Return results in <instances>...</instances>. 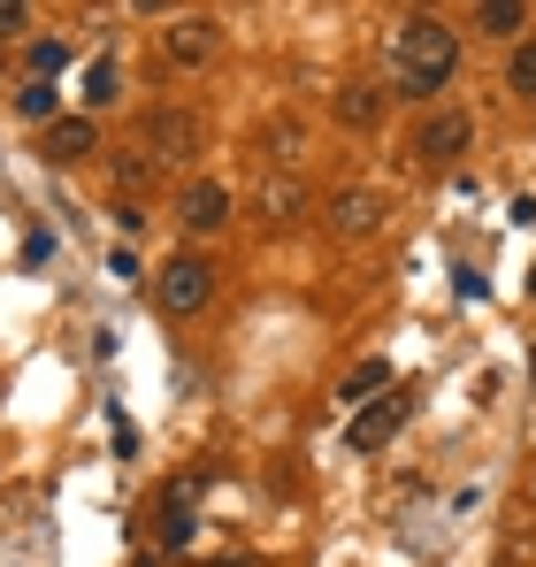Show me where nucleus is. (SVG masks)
<instances>
[{"instance_id":"obj_21","label":"nucleus","mask_w":536,"mask_h":567,"mask_svg":"<svg viewBox=\"0 0 536 567\" xmlns=\"http://www.w3.org/2000/svg\"><path fill=\"white\" fill-rule=\"evenodd\" d=\"M131 567H162V553H138V560H131Z\"/></svg>"},{"instance_id":"obj_24","label":"nucleus","mask_w":536,"mask_h":567,"mask_svg":"<svg viewBox=\"0 0 536 567\" xmlns=\"http://www.w3.org/2000/svg\"><path fill=\"white\" fill-rule=\"evenodd\" d=\"M529 291H536V269H529Z\"/></svg>"},{"instance_id":"obj_23","label":"nucleus","mask_w":536,"mask_h":567,"mask_svg":"<svg viewBox=\"0 0 536 567\" xmlns=\"http://www.w3.org/2000/svg\"><path fill=\"white\" fill-rule=\"evenodd\" d=\"M529 377H536V346H529Z\"/></svg>"},{"instance_id":"obj_15","label":"nucleus","mask_w":536,"mask_h":567,"mask_svg":"<svg viewBox=\"0 0 536 567\" xmlns=\"http://www.w3.org/2000/svg\"><path fill=\"white\" fill-rule=\"evenodd\" d=\"M261 207H268V215H276V223H291V215L307 207V185H299V177H276V185L261 192Z\"/></svg>"},{"instance_id":"obj_13","label":"nucleus","mask_w":536,"mask_h":567,"mask_svg":"<svg viewBox=\"0 0 536 567\" xmlns=\"http://www.w3.org/2000/svg\"><path fill=\"white\" fill-rule=\"evenodd\" d=\"M16 115H23V123H39V131H47V123H54V115H62V107H54V85H31V78H23V93H16Z\"/></svg>"},{"instance_id":"obj_4","label":"nucleus","mask_w":536,"mask_h":567,"mask_svg":"<svg viewBox=\"0 0 536 567\" xmlns=\"http://www.w3.org/2000/svg\"><path fill=\"white\" fill-rule=\"evenodd\" d=\"M467 146H475V123H467V107H437V115L414 131V162H422V169H452Z\"/></svg>"},{"instance_id":"obj_9","label":"nucleus","mask_w":536,"mask_h":567,"mask_svg":"<svg viewBox=\"0 0 536 567\" xmlns=\"http://www.w3.org/2000/svg\"><path fill=\"white\" fill-rule=\"evenodd\" d=\"M330 230L338 238H375L383 230V192H368V185L330 192Z\"/></svg>"},{"instance_id":"obj_6","label":"nucleus","mask_w":536,"mask_h":567,"mask_svg":"<svg viewBox=\"0 0 536 567\" xmlns=\"http://www.w3.org/2000/svg\"><path fill=\"white\" fill-rule=\"evenodd\" d=\"M162 54H169L177 70H207V62L223 54V23H215V16H177V23L162 31Z\"/></svg>"},{"instance_id":"obj_5","label":"nucleus","mask_w":536,"mask_h":567,"mask_svg":"<svg viewBox=\"0 0 536 567\" xmlns=\"http://www.w3.org/2000/svg\"><path fill=\"white\" fill-rule=\"evenodd\" d=\"M406 406H414L406 391H383V399L353 406V422H346V445H353V453H383V445H391V430L406 422Z\"/></svg>"},{"instance_id":"obj_16","label":"nucleus","mask_w":536,"mask_h":567,"mask_svg":"<svg viewBox=\"0 0 536 567\" xmlns=\"http://www.w3.org/2000/svg\"><path fill=\"white\" fill-rule=\"evenodd\" d=\"M506 85H514L522 100H536V39H522V47H514V62H506Z\"/></svg>"},{"instance_id":"obj_3","label":"nucleus","mask_w":536,"mask_h":567,"mask_svg":"<svg viewBox=\"0 0 536 567\" xmlns=\"http://www.w3.org/2000/svg\"><path fill=\"white\" fill-rule=\"evenodd\" d=\"M207 299H215V261H207V254L162 261V277H154V307H162V315H199Z\"/></svg>"},{"instance_id":"obj_22","label":"nucleus","mask_w":536,"mask_h":567,"mask_svg":"<svg viewBox=\"0 0 536 567\" xmlns=\"http://www.w3.org/2000/svg\"><path fill=\"white\" fill-rule=\"evenodd\" d=\"M207 567H246V560H207Z\"/></svg>"},{"instance_id":"obj_7","label":"nucleus","mask_w":536,"mask_h":567,"mask_svg":"<svg viewBox=\"0 0 536 567\" xmlns=\"http://www.w3.org/2000/svg\"><path fill=\"white\" fill-rule=\"evenodd\" d=\"M39 154H47L54 169H78L85 154H100V123H92V115H54V123L39 131Z\"/></svg>"},{"instance_id":"obj_17","label":"nucleus","mask_w":536,"mask_h":567,"mask_svg":"<svg viewBox=\"0 0 536 567\" xmlns=\"http://www.w3.org/2000/svg\"><path fill=\"white\" fill-rule=\"evenodd\" d=\"M146 177H154V162H146L138 146H123V154H115V185H123V192H138Z\"/></svg>"},{"instance_id":"obj_14","label":"nucleus","mask_w":536,"mask_h":567,"mask_svg":"<svg viewBox=\"0 0 536 567\" xmlns=\"http://www.w3.org/2000/svg\"><path fill=\"white\" fill-rule=\"evenodd\" d=\"M62 62H70V54H62V39H31V47H23V70H31V85H47Z\"/></svg>"},{"instance_id":"obj_19","label":"nucleus","mask_w":536,"mask_h":567,"mask_svg":"<svg viewBox=\"0 0 536 567\" xmlns=\"http://www.w3.org/2000/svg\"><path fill=\"white\" fill-rule=\"evenodd\" d=\"M162 545H169V553H177V545H192V514H184V506H169V514H162Z\"/></svg>"},{"instance_id":"obj_11","label":"nucleus","mask_w":536,"mask_h":567,"mask_svg":"<svg viewBox=\"0 0 536 567\" xmlns=\"http://www.w3.org/2000/svg\"><path fill=\"white\" fill-rule=\"evenodd\" d=\"M383 391H391V361H383V353H375V361H360L353 377L338 383V399H346V406H368V399H383Z\"/></svg>"},{"instance_id":"obj_2","label":"nucleus","mask_w":536,"mask_h":567,"mask_svg":"<svg viewBox=\"0 0 536 567\" xmlns=\"http://www.w3.org/2000/svg\"><path fill=\"white\" fill-rule=\"evenodd\" d=\"M138 154L162 169V162H199L207 154V131H199V115L192 107H146V123H138Z\"/></svg>"},{"instance_id":"obj_10","label":"nucleus","mask_w":536,"mask_h":567,"mask_svg":"<svg viewBox=\"0 0 536 567\" xmlns=\"http://www.w3.org/2000/svg\"><path fill=\"white\" fill-rule=\"evenodd\" d=\"M467 23H475L483 39H514V31L529 23V8H522V0H483V8H467Z\"/></svg>"},{"instance_id":"obj_8","label":"nucleus","mask_w":536,"mask_h":567,"mask_svg":"<svg viewBox=\"0 0 536 567\" xmlns=\"http://www.w3.org/2000/svg\"><path fill=\"white\" fill-rule=\"evenodd\" d=\"M177 215H184V230L192 238H215L223 223H230V185H215V177H192L177 199Z\"/></svg>"},{"instance_id":"obj_12","label":"nucleus","mask_w":536,"mask_h":567,"mask_svg":"<svg viewBox=\"0 0 536 567\" xmlns=\"http://www.w3.org/2000/svg\"><path fill=\"white\" fill-rule=\"evenodd\" d=\"M338 123H346V131H375V123H383V93H375V85H346V93H338Z\"/></svg>"},{"instance_id":"obj_20","label":"nucleus","mask_w":536,"mask_h":567,"mask_svg":"<svg viewBox=\"0 0 536 567\" xmlns=\"http://www.w3.org/2000/svg\"><path fill=\"white\" fill-rule=\"evenodd\" d=\"M31 23V8H16V0H0V31H23Z\"/></svg>"},{"instance_id":"obj_1","label":"nucleus","mask_w":536,"mask_h":567,"mask_svg":"<svg viewBox=\"0 0 536 567\" xmlns=\"http://www.w3.org/2000/svg\"><path fill=\"white\" fill-rule=\"evenodd\" d=\"M391 70H399V93H406V100L445 93L452 70H460V39H452V23H437V16H406V23L391 31Z\"/></svg>"},{"instance_id":"obj_18","label":"nucleus","mask_w":536,"mask_h":567,"mask_svg":"<svg viewBox=\"0 0 536 567\" xmlns=\"http://www.w3.org/2000/svg\"><path fill=\"white\" fill-rule=\"evenodd\" d=\"M85 100H92V107L115 100V70H107V62H92V70H85Z\"/></svg>"}]
</instances>
